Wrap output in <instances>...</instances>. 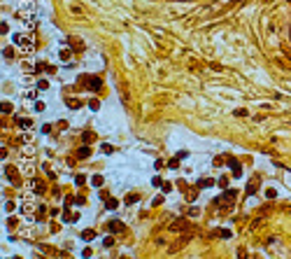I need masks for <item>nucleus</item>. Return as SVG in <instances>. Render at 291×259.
Listing matches in <instances>:
<instances>
[{
	"instance_id": "obj_1",
	"label": "nucleus",
	"mask_w": 291,
	"mask_h": 259,
	"mask_svg": "<svg viewBox=\"0 0 291 259\" xmlns=\"http://www.w3.org/2000/svg\"><path fill=\"white\" fill-rule=\"evenodd\" d=\"M14 47H19L21 52H26V54H31L35 44L31 42V37H28V35H21V33H19V35H14Z\"/></svg>"
},
{
	"instance_id": "obj_2",
	"label": "nucleus",
	"mask_w": 291,
	"mask_h": 259,
	"mask_svg": "<svg viewBox=\"0 0 291 259\" xmlns=\"http://www.w3.org/2000/svg\"><path fill=\"white\" fill-rule=\"evenodd\" d=\"M28 189H31L33 194H42V192L47 189V185H44L42 180H31V182H28Z\"/></svg>"
},
{
	"instance_id": "obj_3",
	"label": "nucleus",
	"mask_w": 291,
	"mask_h": 259,
	"mask_svg": "<svg viewBox=\"0 0 291 259\" xmlns=\"http://www.w3.org/2000/svg\"><path fill=\"white\" fill-rule=\"evenodd\" d=\"M86 87H89V89H91V91H98V89H100V87H102V82H100V79H98V77H91V79H89V82H86Z\"/></svg>"
},
{
	"instance_id": "obj_4",
	"label": "nucleus",
	"mask_w": 291,
	"mask_h": 259,
	"mask_svg": "<svg viewBox=\"0 0 291 259\" xmlns=\"http://www.w3.org/2000/svg\"><path fill=\"white\" fill-rule=\"evenodd\" d=\"M107 229H110L112 233H124V224H121V222H110Z\"/></svg>"
},
{
	"instance_id": "obj_5",
	"label": "nucleus",
	"mask_w": 291,
	"mask_h": 259,
	"mask_svg": "<svg viewBox=\"0 0 291 259\" xmlns=\"http://www.w3.org/2000/svg\"><path fill=\"white\" fill-rule=\"evenodd\" d=\"M89 154H91V150H89V147H86V145H84V147H79V150H77V157H79V159H86V157H89Z\"/></svg>"
},
{
	"instance_id": "obj_6",
	"label": "nucleus",
	"mask_w": 291,
	"mask_h": 259,
	"mask_svg": "<svg viewBox=\"0 0 291 259\" xmlns=\"http://www.w3.org/2000/svg\"><path fill=\"white\" fill-rule=\"evenodd\" d=\"M82 238H84V240H93V238H96V231H93V229H86V231H82Z\"/></svg>"
},
{
	"instance_id": "obj_7",
	"label": "nucleus",
	"mask_w": 291,
	"mask_h": 259,
	"mask_svg": "<svg viewBox=\"0 0 291 259\" xmlns=\"http://www.w3.org/2000/svg\"><path fill=\"white\" fill-rule=\"evenodd\" d=\"M105 205H107V210H117V208H119V201H117V198H107Z\"/></svg>"
},
{
	"instance_id": "obj_8",
	"label": "nucleus",
	"mask_w": 291,
	"mask_h": 259,
	"mask_svg": "<svg viewBox=\"0 0 291 259\" xmlns=\"http://www.w3.org/2000/svg\"><path fill=\"white\" fill-rule=\"evenodd\" d=\"M228 163H231V168H233V175H240L242 170H240V166H238V161L235 159H228Z\"/></svg>"
},
{
	"instance_id": "obj_9",
	"label": "nucleus",
	"mask_w": 291,
	"mask_h": 259,
	"mask_svg": "<svg viewBox=\"0 0 291 259\" xmlns=\"http://www.w3.org/2000/svg\"><path fill=\"white\" fill-rule=\"evenodd\" d=\"M65 103H68V107H72V110H77V107H79V105H82V103H79V100H77V98H68V100H65Z\"/></svg>"
},
{
	"instance_id": "obj_10",
	"label": "nucleus",
	"mask_w": 291,
	"mask_h": 259,
	"mask_svg": "<svg viewBox=\"0 0 291 259\" xmlns=\"http://www.w3.org/2000/svg\"><path fill=\"white\" fill-rule=\"evenodd\" d=\"M16 124L23 126V129H28V126H31V119H21V117H16Z\"/></svg>"
},
{
	"instance_id": "obj_11",
	"label": "nucleus",
	"mask_w": 291,
	"mask_h": 259,
	"mask_svg": "<svg viewBox=\"0 0 291 259\" xmlns=\"http://www.w3.org/2000/svg\"><path fill=\"white\" fill-rule=\"evenodd\" d=\"M7 177H9L12 182H16V180H19V177H16V170H14V168H7Z\"/></svg>"
},
{
	"instance_id": "obj_12",
	"label": "nucleus",
	"mask_w": 291,
	"mask_h": 259,
	"mask_svg": "<svg viewBox=\"0 0 291 259\" xmlns=\"http://www.w3.org/2000/svg\"><path fill=\"white\" fill-rule=\"evenodd\" d=\"M70 56H72L70 49H63V52H61V61H70Z\"/></svg>"
},
{
	"instance_id": "obj_13",
	"label": "nucleus",
	"mask_w": 291,
	"mask_h": 259,
	"mask_svg": "<svg viewBox=\"0 0 291 259\" xmlns=\"http://www.w3.org/2000/svg\"><path fill=\"white\" fill-rule=\"evenodd\" d=\"M91 185H93V187H100V185H102V177H100V175H93V177H91Z\"/></svg>"
},
{
	"instance_id": "obj_14",
	"label": "nucleus",
	"mask_w": 291,
	"mask_h": 259,
	"mask_svg": "<svg viewBox=\"0 0 291 259\" xmlns=\"http://www.w3.org/2000/svg\"><path fill=\"white\" fill-rule=\"evenodd\" d=\"M102 245H105V248H112V245H114V238H112V236H107V238L102 240Z\"/></svg>"
},
{
	"instance_id": "obj_15",
	"label": "nucleus",
	"mask_w": 291,
	"mask_h": 259,
	"mask_svg": "<svg viewBox=\"0 0 291 259\" xmlns=\"http://www.w3.org/2000/svg\"><path fill=\"white\" fill-rule=\"evenodd\" d=\"M26 98H28V100H35V98H37L35 89H28V91H26Z\"/></svg>"
},
{
	"instance_id": "obj_16",
	"label": "nucleus",
	"mask_w": 291,
	"mask_h": 259,
	"mask_svg": "<svg viewBox=\"0 0 291 259\" xmlns=\"http://www.w3.org/2000/svg\"><path fill=\"white\" fill-rule=\"evenodd\" d=\"M63 220H65V222H75V220H77V215H72V212H65Z\"/></svg>"
},
{
	"instance_id": "obj_17",
	"label": "nucleus",
	"mask_w": 291,
	"mask_h": 259,
	"mask_svg": "<svg viewBox=\"0 0 291 259\" xmlns=\"http://www.w3.org/2000/svg\"><path fill=\"white\" fill-rule=\"evenodd\" d=\"M161 187H163V192H165V194L172 189V185H170V182H161Z\"/></svg>"
},
{
	"instance_id": "obj_18",
	"label": "nucleus",
	"mask_w": 291,
	"mask_h": 259,
	"mask_svg": "<svg viewBox=\"0 0 291 259\" xmlns=\"http://www.w3.org/2000/svg\"><path fill=\"white\" fill-rule=\"evenodd\" d=\"M137 201V194H128V198H126V203H135Z\"/></svg>"
},
{
	"instance_id": "obj_19",
	"label": "nucleus",
	"mask_w": 291,
	"mask_h": 259,
	"mask_svg": "<svg viewBox=\"0 0 291 259\" xmlns=\"http://www.w3.org/2000/svg\"><path fill=\"white\" fill-rule=\"evenodd\" d=\"M37 87H40V89H47V87H49V82H47V79H40V82H37Z\"/></svg>"
},
{
	"instance_id": "obj_20",
	"label": "nucleus",
	"mask_w": 291,
	"mask_h": 259,
	"mask_svg": "<svg viewBox=\"0 0 291 259\" xmlns=\"http://www.w3.org/2000/svg\"><path fill=\"white\" fill-rule=\"evenodd\" d=\"M100 150H102V152H105V154H112V145H102V147H100Z\"/></svg>"
},
{
	"instance_id": "obj_21",
	"label": "nucleus",
	"mask_w": 291,
	"mask_h": 259,
	"mask_svg": "<svg viewBox=\"0 0 291 259\" xmlns=\"http://www.w3.org/2000/svg\"><path fill=\"white\" fill-rule=\"evenodd\" d=\"M212 185H214L212 180H200V187H212Z\"/></svg>"
},
{
	"instance_id": "obj_22",
	"label": "nucleus",
	"mask_w": 291,
	"mask_h": 259,
	"mask_svg": "<svg viewBox=\"0 0 291 259\" xmlns=\"http://www.w3.org/2000/svg\"><path fill=\"white\" fill-rule=\"evenodd\" d=\"M5 210H7V212H12V210H14V203H12V201H7V203H5Z\"/></svg>"
},
{
	"instance_id": "obj_23",
	"label": "nucleus",
	"mask_w": 291,
	"mask_h": 259,
	"mask_svg": "<svg viewBox=\"0 0 291 259\" xmlns=\"http://www.w3.org/2000/svg\"><path fill=\"white\" fill-rule=\"evenodd\" d=\"M265 196H270V198H275V196H277V192H275V189H265Z\"/></svg>"
},
{
	"instance_id": "obj_24",
	"label": "nucleus",
	"mask_w": 291,
	"mask_h": 259,
	"mask_svg": "<svg viewBox=\"0 0 291 259\" xmlns=\"http://www.w3.org/2000/svg\"><path fill=\"white\" fill-rule=\"evenodd\" d=\"M2 112H12V105L9 103H2Z\"/></svg>"
},
{
	"instance_id": "obj_25",
	"label": "nucleus",
	"mask_w": 291,
	"mask_h": 259,
	"mask_svg": "<svg viewBox=\"0 0 291 259\" xmlns=\"http://www.w3.org/2000/svg\"><path fill=\"white\" fill-rule=\"evenodd\" d=\"M93 140V133H84V142H91Z\"/></svg>"
}]
</instances>
